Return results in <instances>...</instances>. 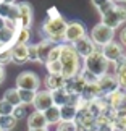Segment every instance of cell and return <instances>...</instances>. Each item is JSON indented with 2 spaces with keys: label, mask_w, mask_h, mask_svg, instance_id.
Instances as JSON below:
<instances>
[{
  "label": "cell",
  "mask_w": 126,
  "mask_h": 131,
  "mask_svg": "<svg viewBox=\"0 0 126 131\" xmlns=\"http://www.w3.org/2000/svg\"><path fill=\"white\" fill-rule=\"evenodd\" d=\"M65 29H66V21L63 19V16L57 12V8H50L47 13V19L42 23L44 37L53 44H63Z\"/></svg>",
  "instance_id": "obj_1"
},
{
  "label": "cell",
  "mask_w": 126,
  "mask_h": 131,
  "mask_svg": "<svg viewBox=\"0 0 126 131\" xmlns=\"http://www.w3.org/2000/svg\"><path fill=\"white\" fill-rule=\"evenodd\" d=\"M60 63H62V76L65 79H71L78 76L81 71V57L76 53V50L71 44H60Z\"/></svg>",
  "instance_id": "obj_2"
},
{
  "label": "cell",
  "mask_w": 126,
  "mask_h": 131,
  "mask_svg": "<svg viewBox=\"0 0 126 131\" xmlns=\"http://www.w3.org/2000/svg\"><path fill=\"white\" fill-rule=\"evenodd\" d=\"M107 68H108V62L102 55L100 49H97L94 53H90L89 57L84 58V70L95 78H100L104 74H107Z\"/></svg>",
  "instance_id": "obj_3"
},
{
  "label": "cell",
  "mask_w": 126,
  "mask_h": 131,
  "mask_svg": "<svg viewBox=\"0 0 126 131\" xmlns=\"http://www.w3.org/2000/svg\"><path fill=\"white\" fill-rule=\"evenodd\" d=\"M102 23L115 31V29L120 28L123 23H126V7L115 3V7L112 10H108L105 15H102Z\"/></svg>",
  "instance_id": "obj_4"
},
{
  "label": "cell",
  "mask_w": 126,
  "mask_h": 131,
  "mask_svg": "<svg viewBox=\"0 0 126 131\" xmlns=\"http://www.w3.org/2000/svg\"><path fill=\"white\" fill-rule=\"evenodd\" d=\"M90 41H92L97 47H104L105 44L112 42L115 37V31L110 29L108 26H105L104 23H99L90 29Z\"/></svg>",
  "instance_id": "obj_5"
},
{
  "label": "cell",
  "mask_w": 126,
  "mask_h": 131,
  "mask_svg": "<svg viewBox=\"0 0 126 131\" xmlns=\"http://www.w3.org/2000/svg\"><path fill=\"white\" fill-rule=\"evenodd\" d=\"M41 79L32 71H23L16 76V89H26V91H39Z\"/></svg>",
  "instance_id": "obj_6"
},
{
  "label": "cell",
  "mask_w": 126,
  "mask_h": 131,
  "mask_svg": "<svg viewBox=\"0 0 126 131\" xmlns=\"http://www.w3.org/2000/svg\"><path fill=\"white\" fill-rule=\"evenodd\" d=\"M84 36H87V34H86V28L83 23L79 21L66 23V29H65V42L66 44H74Z\"/></svg>",
  "instance_id": "obj_7"
},
{
  "label": "cell",
  "mask_w": 126,
  "mask_h": 131,
  "mask_svg": "<svg viewBox=\"0 0 126 131\" xmlns=\"http://www.w3.org/2000/svg\"><path fill=\"white\" fill-rule=\"evenodd\" d=\"M100 52H102V55L105 57L107 62H113V63H117L118 60H121L124 57V50L121 47V44L115 42V41L105 44L104 47H100Z\"/></svg>",
  "instance_id": "obj_8"
},
{
  "label": "cell",
  "mask_w": 126,
  "mask_h": 131,
  "mask_svg": "<svg viewBox=\"0 0 126 131\" xmlns=\"http://www.w3.org/2000/svg\"><path fill=\"white\" fill-rule=\"evenodd\" d=\"M71 45L74 47V50H76V53H78L81 58L89 57L90 53H94L95 50L99 49L97 45H95L92 41H90V37H87V36L81 37L79 41H76V42H74V44H71Z\"/></svg>",
  "instance_id": "obj_9"
},
{
  "label": "cell",
  "mask_w": 126,
  "mask_h": 131,
  "mask_svg": "<svg viewBox=\"0 0 126 131\" xmlns=\"http://www.w3.org/2000/svg\"><path fill=\"white\" fill-rule=\"evenodd\" d=\"M95 84H97V88H99L102 95H108L110 92L120 89L118 88V81H117V78H115L113 74H104V76L97 78V83Z\"/></svg>",
  "instance_id": "obj_10"
},
{
  "label": "cell",
  "mask_w": 126,
  "mask_h": 131,
  "mask_svg": "<svg viewBox=\"0 0 126 131\" xmlns=\"http://www.w3.org/2000/svg\"><path fill=\"white\" fill-rule=\"evenodd\" d=\"M32 105H34L36 110H39V112H44V110H47L49 107H52L53 102H52V94H50V91H47V89L36 91Z\"/></svg>",
  "instance_id": "obj_11"
},
{
  "label": "cell",
  "mask_w": 126,
  "mask_h": 131,
  "mask_svg": "<svg viewBox=\"0 0 126 131\" xmlns=\"http://www.w3.org/2000/svg\"><path fill=\"white\" fill-rule=\"evenodd\" d=\"M18 12H19V28H29L32 23V7L28 2H19L18 3Z\"/></svg>",
  "instance_id": "obj_12"
},
{
  "label": "cell",
  "mask_w": 126,
  "mask_h": 131,
  "mask_svg": "<svg viewBox=\"0 0 126 131\" xmlns=\"http://www.w3.org/2000/svg\"><path fill=\"white\" fill-rule=\"evenodd\" d=\"M12 62L23 65L28 62V44H15L12 47Z\"/></svg>",
  "instance_id": "obj_13"
},
{
  "label": "cell",
  "mask_w": 126,
  "mask_h": 131,
  "mask_svg": "<svg viewBox=\"0 0 126 131\" xmlns=\"http://www.w3.org/2000/svg\"><path fill=\"white\" fill-rule=\"evenodd\" d=\"M49 125L45 122V117L42 112L39 110H34L32 113L28 115V128L29 129H42V128H47Z\"/></svg>",
  "instance_id": "obj_14"
},
{
  "label": "cell",
  "mask_w": 126,
  "mask_h": 131,
  "mask_svg": "<svg viewBox=\"0 0 126 131\" xmlns=\"http://www.w3.org/2000/svg\"><path fill=\"white\" fill-rule=\"evenodd\" d=\"M115 78L118 81V88L121 91H126V57L117 62V71H115Z\"/></svg>",
  "instance_id": "obj_15"
},
{
  "label": "cell",
  "mask_w": 126,
  "mask_h": 131,
  "mask_svg": "<svg viewBox=\"0 0 126 131\" xmlns=\"http://www.w3.org/2000/svg\"><path fill=\"white\" fill-rule=\"evenodd\" d=\"M53 42H50L47 41V39H44V41H41L39 44H36V49H37V62H41V63H47V57H49V52L52 50L53 47Z\"/></svg>",
  "instance_id": "obj_16"
},
{
  "label": "cell",
  "mask_w": 126,
  "mask_h": 131,
  "mask_svg": "<svg viewBox=\"0 0 126 131\" xmlns=\"http://www.w3.org/2000/svg\"><path fill=\"white\" fill-rule=\"evenodd\" d=\"M65 83H66V79H65L62 74H49L47 78H45V88L47 91H57V89H62L65 86Z\"/></svg>",
  "instance_id": "obj_17"
},
{
  "label": "cell",
  "mask_w": 126,
  "mask_h": 131,
  "mask_svg": "<svg viewBox=\"0 0 126 131\" xmlns=\"http://www.w3.org/2000/svg\"><path fill=\"white\" fill-rule=\"evenodd\" d=\"M50 94H52V102H53L55 107H63V105L70 104V97H71V95H70L63 88L57 89V91H52Z\"/></svg>",
  "instance_id": "obj_18"
},
{
  "label": "cell",
  "mask_w": 126,
  "mask_h": 131,
  "mask_svg": "<svg viewBox=\"0 0 126 131\" xmlns=\"http://www.w3.org/2000/svg\"><path fill=\"white\" fill-rule=\"evenodd\" d=\"M78 115V108L71 104L60 107V122H74Z\"/></svg>",
  "instance_id": "obj_19"
},
{
  "label": "cell",
  "mask_w": 126,
  "mask_h": 131,
  "mask_svg": "<svg viewBox=\"0 0 126 131\" xmlns=\"http://www.w3.org/2000/svg\"><path fill=\"white\" fill-rule=\"evenodd\" d=\"M15 37H16V31L12 28H2L0 29V45L2 47H10L15 42Z\"/></svg>",
  "instance_id": "obj_20"
},
{
  "label": "cell",
  "mask_w": 126,
  "mask_h": 131,
  "mask_svg": "<svg viewBox=\"0 0 126 131\" xmlns=\"http://www.w3.org/2000/svg\"><path fill=\"white\" fill-rule=\"evenodd\" d=\"M44 117H45V122L47 125H58L60 123V107H49L47 110H44Z\"/></svg>",
  "instance_id": "obj_21"
},
{
  "label": "cell",
  "mask_w": 126,
  "mask_h": 131,
  "mask_svg": "<svg viewBox=\"0 0 126 131\" xmlns=\"http://www.w3.org/2000/svg\"><path fill=\"white\" fill-rule=\"evenodd\" d=\"M3 100H5V102H8L10 105H13V107L19 105V104H21V100H19L18 89H16V88L7 89V91H5V94H3Z\"/></svg>",
  "instance_id": "obj_22"
},
{
  "label": "cell",
  "mask_w": 126,
  "mask_h": 131,
  "mask_svg": "<svg viewBox=\"0 0 126 131\" xmlns=\"http://www.w3.org/2000/svg\"><path fill=\"white\" fill-rule=\"evenodd\" d=\"M90 2H92L94 7L99 10L100 16H102V15H105L108 10H112V8L115 7V2H112V0H90Z\"/></svg>",
  "instance_id": "obj_23"
},
{
  "label": "cell",
  "mask_w": 126,
  "mask_h": 131,
  "mask_svg": "<svg viewBox=\"0 0 126 131\" xmlns=\"http://www.w3.org/2000/svg\"><path fill=\"white\" fill-rule=\"evenodd\" d=\"M16 123H18V120L13 115H3V117H0V128L3 131H12L16 126Z\"/></svg>",
  "instance_id": "obj_24"
},
{
  "label": "cell",
  "mask_w": 126,
  "mask_h": 131,
  "mask_svg": "<svg viewBox=\"0 0 126 131\" xmlns=\"http://www.w3.org/2000/svg\"><path fill=\"white\" fill-rule=\"evenodd\" d=\"M29 37H31V31H29V28H19L16 31L15 44H28Z\"/></svg>",
  "instance_id": "obj_25"
},
{
  "label": "cell",
  "mask_w": 126,
  "mask_h": 131,
  "mask_svg": "<svg viewBox=\"0 0 126 131\" xmlns=\"http://www.w3.org/2000/svg\"><path fill=\"white\" fill-rule=\"evenodd\" d=\"M18 94H19L21 104H24V105H31L34 100V95H36L34 91H26V89H18Z\"/></svg>",
  "instance_id": "obj_26"
},
{
  "label": "cell",
  "mask_w": 126,
  "mask_h": 131,
  "mask_svg": "<svg viewBox=\"0 0 126 131\" xmlns=\"http://www.w3.org/2000/svg\"><path fill=\"white\" fill-rule=\"evenodd\" d=\"M12 62V47H0V65H7Z\"/></svg>",
  "instance_id": "obj_27"
},
{
  "label": "cell",
  "mask_w": 126,
  "mask_h": 131,
  "mask_svg": "<svg viewBox=\"0 0 126 131\" xmlns=\"http://www.w3.org/2000/svg\"><path fill=\"white\" fill-rule=\"evenodd\" d=\"M45 68H47L49 74H62V63H60V60H57V62H47Z\"/></svg>",
  "instance_id": "obj_28"
},
{
  "label": "cell",
  "mask_w": 126,
  "mask_h": 131,
  "mask_svg": "<svg viewBox=\"0 0 126 131\" xmlns=\"http://www.w3.org/2000/svg\"><path fill=\"white\" fill-rule=\"evenodd\" d=\"M26 107L28 105H24V104H19V105H16V107L13 108V117L16 118V120H23V118H26L28 117V110H26Z\"/></svg>",
  "instance_id": "obj_29"
},
{
  "label": "cell",
  "mask_w": 126,
  "mask_h": 131,
  "mask_svg": "<svg viewBox=\"0 0 126 131\" xmlns=\"http://www.w3.org/2000/svg\"><path fill=\"white\" fill-rule=\"evenodd\" d=\"M57 131H78V125L74 122H60L57 125Z\"/></svg>",
  "instance_id": "obj_30"
},
{
  "label": "cell",
  "mask_w": 126,
  "mask_h": 131,
  "mask_svg": "<svg viewBox=\"0 0 126 131\" xmlns=\"http://www.w3.org/2000/svg\"><path fill=\"white\" fill-rule=\"evenodd\" d=\"M60 50H62V47H60V44H55L52 50L49 52V57H47V62H57V60H60Z\"/></svg>",
  "instance_id": "obj_31"
},
{
  "label": "cell",
  "mask_w": 126,
  "mask_h": 131,
  "mask_svg": "<svg viewBox=\"0 0 126 131\" xmlns=\"http://www.w3.org/2000/svg\"><path fill=\"white\" fill-rule=\"evenodd\" d=\"M13 105H10L8 102H5L2 99L0 100V117H3V115H12L13 113Z\"/></svg>",
  "instance_id": "obj_32"
},
{
  "label": "cell",
  "mask_w": 126,
  "mask_h": 131,
  "mask_svg": "<svg viewBox=\"0 0 126 131\" xmlns=\"http://www.w3.org/2000/svg\"><path fill=\"white\" fill-rule=\"evenodd\" d=\"M28 60H29V62H37L36 44H28Z\"/></svg>",
  "instance_id": "obj_33"
},
{
  "label": "cell",
  "mask_w": 126,
  "mask_h": 131,
  "mask_svg": "<svg viewBox=\"0 0 126 131\" xmlns=\"http://www.w3.org/2000/svg\"><path fill=\"white\" fill-rule=\"evenodd\" d=\"M120 41H121V44H123L124 47H126V28L123 29L121 32H120Z\"/></svg>",
  "instance_id": "obj_34"
},
{
  "label": "cell",
  "mask_w": 126,
  "mask_h": 131,
  "mask_svg": "<svg viewBox=\"0 0 126 131\" xmlns=\"http://www.w3.org/2000/svg\"><path fill=\"white\" fill-rule=\"evenodd\" d=\"M3 79H5V68L0 65V84L3 83Z\"/></svg>",
  "instance_id": "obj_35"
},
{
  "label": "cell",
  "mask_w": 126,
  "mask_h": 131,
  "mask_svg": "<svg viewBox=\"0 0 126 131\" xmlns=\"http://www.w3.org/2000/svg\"><path fill=\"white\" fill-rule=\"evenodd\" d=\"M2 28H5V19L0 18V29H2Z\"/></svg>",
  "instance_id": "obj_36"
},
{
  "label": "cell",
  "mask_w": 126,
  "mask_h": 131,
  "mask_svg": "<svg viewBox=\"0 0 126 131\" xmlns=\"http://www.w3.org/2000/svg\"><path fill=\"white\" fill-rule=\"evenodd\" d=\"M28 131H49L47 128H42V129H28Z\"/></svg>",
  "instance_id": "obj_37"
},
{
  "label": "cell",
  "mask_w": 126,
  "mask_h": 131,
  "mask_svg": "<svg viewBox=\"0 0 126 131\" xmlns=\"http://www.w3.org/2000/svg\"><path fill=\"white\" fill-rule=\"evenodd\" d=\"M112 2H115V3H117V2H124V0H112Z\"/></svg>",
  "instance_id": "obj_38"
},
{
  "label": "cell",
  "mask_w": 126,
  "mask_h": 131,
  "mask_svg": "<svg viewBox=\"0 0 126 131\" xmlns=\"http://www.w3.org/2000/svg\"><path fill=\"white\" fill-rule=\"evenodd\" d=\"M0 131H3V129H2V128H0Z\"/></svg>",
  "instance_id": "obj_39"
},
{
  "label": "cell",
  "mask_w": 126,
  "mask_h": 131,
  "mask_svg": "<svg viewBox=\"0 0 126 131\" xmlns=\"http://www.w3.org/2000/svg\"><path fill=\"white\" fill-rule=\"evenodd\" d=\"M0 47H2V45H0Z\"/></svg>",
  "instance_id": "obj_40"
},
{
  "label": "cell",
  "mask_w": 126,
  "mask_h": 131,
  "mask_svg": "<svg viewBox=\"0 0 126 131\" xmlns=\"http://www.w3.org/2000/svg\"><path fill=\"white\" fill-rule=\"evenodd\" d=\"M0 2H2V0H0Z\"/></svg>",
  "instance_id": "obj_41"
},
{
  "label": "cell",
  "mask_w": 126,
  "mask_h": 131,
  "mask_svg": "<svg viewBox=\"0 0 126 131\" xmlns=\"http://www.w3.org/2000/svg\"><path fill=\"white\" fill-rule=\"evenodd\" d=\"M124 2H126V0H124Z\"/></svg>",
  "instance_id": "obj_42"
}]
</instances>
